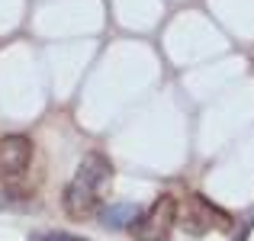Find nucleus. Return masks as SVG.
I'll list each match as a JSON object with an SVG mask.
<instances>
[{"instance_id":"f257e3e1","label":"nucleus","mask_w":254,"mask_h":241,"mask_svg":"<svg viewBox=\"0 0 254 241\" xmlns=\"http://www.w3.org/2000/svg\"><path fill=\"white\" fill-rule=\"evenodd\" d=\"M110 180L113 164L103 155L90 151L81 161L74 180L64 186V212L71 219H90L93 212H100V193H103V186H110Z\"/></svg>"},{"instance_id":"f03ea898","label":"nucleus","mask_w":254,"mask_h":241,"mask_svg":"<svg viewBox=\"0 0 254 241\" xmlns=\"http://www.w3.org/2000/svg\"><path fill=\"white\" fill-rule=\"evenodd\" d=\"M174 222H177V199H174L171 193H164V196H158L155 203L148 206V212H142V216L129 225V232H132L135 241H164L171 235Z\"/></svg>"},{"instance_id":"7ed1b4c3","label":"nucleus","mask_w":254,"mask_h":241,"mask_svg":"<svg viewBox=\"0 0 254 241\" xmlns=\"http://www.w3.org/2000/svg\"><path fill=\"white\" fill-rule=\"evenodd\" d=\"M32 161V138L29 135H3L0 138V180L16 183Z\"/></svg>"},{"instance_id":"20e7f679","label":"nucleus","mask_w":254,"mask_h":241,"mask_svg":"<svg viewBox=\"0 0 254 241\" xmlns=\"http://www.w3.org/2000/svg\"><path fill=\"white\" fill-rule=\"evenodd\" d=\"M209 225H219V229H229V216L225 212H219L216 206L209 203V199H203L199 193H190L187 196V206H184V229L190 232V235H203V232H209Z\"/></svg>"},{"instance_id":"39448f33","label":"nucleus","mask_w":254,"mask_h":241,"mask_svg":"<svg viewBox=\"0 0 254 241\" xmlns=\"http://www.w3.org/2000/svg\"><path fill=\"white\" fill-rule=\"evenodd\" d=\"M135 219H138V209L132 203H110L100 209V222L106 229H129Z\"/></svg>"},{"instance_id":"423d86ee","label":"nucleus","mask_w":254,"mask_h":241,"mask_svg":"<svg viewBox=\"0 0 254 241\" xmlns=\"http://www.w3.org/2000/svg\"><path fill=\"white\" fill-rule=\"evenodd\" d=\"M32 241H87L81 235H71V232H32Z\"/></svg>"}]
</instances>
